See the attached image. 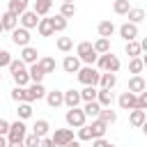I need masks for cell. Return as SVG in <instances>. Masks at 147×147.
Here are the masks:
<instances>
[{"instance_id": "6da1fadb", "label": "cell", "mask_w": 147, "mask_h": 147, "mask_svg": "<svg viewBox=\"0 0 147 147\" xmlns=\"http://www.w3.org/2000/svg\"><path fill=\"white\" fill-rule=\"evenodd\" d=\"M9 74H11V78H14V85H18V87H28L30 85V76H28V64H23L18 57L14 60L11 57V62H9Z\"/></svg>"}, {"instance_id": "7a4b0ae2", "label": "cell", "mask_w": 147, "mask_h": 147, "mask_svg": "<svg viewBox=\"0 0 147 147\" xmlns=\"http://www.w3.org/2000/svg\"><path fill=\"white\" fill-rule=\"evenodd\" d=\"M96 69L99 71H110V74H117L119 71V67H122V62H119V57L117 55H113L110 51L108 53H101L99 57H96Z\"/></svg>"}, {"instance_id": "3957f363", "label": "cell", "mask_w": 147, "mask_h": 147, "mask_svg": "<svg viewBox=\"0 0 147 147\" xmlns=\"http://www.w3.org/2000/svg\"><path fill=\"white\" fill-rule=\"evenodd\" d=\"M76 57H78L83 64H94L96 57H99V53L94 51L92 41H80V44L76 46Z\"/></svg>"}, {"instance_id": "277c9868", "label": "cell", "mask_w": 147, "mask_h": 147, "mask_svg": "<svg viewBox=\"0 0 147 147\" xmlns=\"http://www.w3.org/2000/svg\"><path fill=\"white\" fill-rule=\"evenodd\" d=\"M99 76H101V71H99L94 64H85V67H80V69L76 71V78H78L83 85H99Z\"/></svg>"}, {"instance_id": "5b68a950", "label": "cell", "mask_w": 147, "mask_h": 147, "mask_svg": "<svg viewBox=\"0 0 147 147\" xmlns=\"http://www.w3.org/2000/svg\"><path fill=\"white\" fill-rule=\"evenodd\" d=\"M28 133V126L23 119H16V122H9V131H7V142H23Z\"/></svg>"}, {"instance_id": "8992f818", "label": "cell", "mask_w": 147, "mask_h": 147, "mask_svg": "<svg viewBox=\"0 0 147 147\" xmlns=\"http://www.w3.org/2000/svg\"><path fill=\"white\" fill-rule=\"evenodd\" d=\"M64 122H67V126H69V129H78V126L87 124V117H85L83 108H78V106H76V108H69V110H67Z\"/></svg>"}, {"instance_id": "52a82bcc", "label": "cell", "mask_w": 147, "mask_h": 147, "mask_svg": "<svg viewBox=\"0 0 147 147\" xmlns=\"http://www.w3.org/2000/svg\"><path fill=\"white\" fill-rule=\"evenodd\" d=\"M30 41H32L30 30H25V28H21V25H16V28L11 30V44H14V46L23 48V46H28Z\"/></svg>"}, {"instance_id": "ba28073f", "label": "cell", "mask_w": 147, "mask_h": 147, "mask_svg": "<svg viewBox=\"0 0 147 147\" xmlns=\"http://www.w3.org/2000/svg\"><path fill=\"white\" fill-rule=\"evenodd\" d=\"M44 96H46L44 83H30V85L25 87V101H28V103H34V101H39V99H44Z\"/></svg>"}, {"instance_id": "9c48e42d", "label": "cell", "mask_w": 147, "mask_h": 147, "mask_svg": "<svg viewBox=\"0 0 147 147\" xmlns=\"http://www.w3.org/2000/svg\"><path fill=\"white\" fill-rule=\"evenodd\" d=\"M51 140H53L55 147H64L69 140H74V129H55Z\"/></svg>"}, {"instance_id": "30bf717a", "label": "cell", "mask_w": 147, "mask_h": 147, "mask_svg": "<svg viewBox=\"0 0 147 147\" xmlns=\"http://www.w3.org/2000/svg\"><path fill=\"white\" fill-rule=\"evenodd\" d=\"M39 18H41V16H37L32 9H25V11L18 16V25H21V28H25V30H34V28H37V23H39Z\"/></svg>"}, {"instance_id": "8fae6325", "label": "cell", "mask_w": 147, "mask_h": 147, "mask_svg": "<svg viewBox=\"0 0 147 147\" xmlns=\"http://www.w3.org/2000/svg\"><path fill=\"white\" fill-rule=\"evenodd\" d=\"M117 32H119V37H122L124 41H133V39H138V34H140L138 25H136V23H129V21H126V23H122Z\"/></svg>"}, {"instance_id": "7c38bea8", "label": "cell", "mask_w": 147, "mask_h": 147, "mask_svg": "<svg viewBox=\"0 0 147 147\" xmlns=\"http://www.w3.org/2000/svg\"><path fill=\"white\" fill-rule=\"evenodd\" d=\"M18 60H21L23 64H34V62L39 60V53H37V48H34L32 44H28V46H23V48H21Z\"/></svg>"}, {"instance_id": "4fadbf2b", "label": "cell", "mask_w": 147, "mask_h": 147, "mask_svg": "<svg viewBox=\"0 0 147 147\" xmlns=\"http://www.w3.org/2000/svg\"><path fill=\"white\" fill-rule=\"evenodd\" d=\"M145 122H147V113L145 110H140V108H131L129 110V124L131 126L140 129V126H145Z\"/></svg>"}, {"instance_id": "5bb4252c", "label": "cell", "mask_w": 147, "mask_h": 147, "mask_svg": "<svg viewBox=\"0 0 147 147\" xmlns=\"http://www.w3.org/2000/svg\"><path fill=\"white\" fill-rule=\"evenodd\" d=\"M145 90H147V80H145L140 74H133V76L129 78V92L140 94V92H145Z\"/></svg>"}, {"instance_id": "9a60e30c", "label": "cell", "mask_w": 147, "mask_h": 147, "mask_svg": "<svg viewBox=\"0 0 147 147\" xmlns=\"http://www.w3.org/2000/svg\"><path fill=\"white\" fill-rule=\"evenodd\" d=\"M37 32H39L41 37H53V34H55V30H53V18L41 16L39 23H37Z\"/></svg>"}, {"instance_id": "2e32d148", "label": "cell", "mask_w": 147, "mask_h": 147, "mask_svg": "<svg viewBox=\"0 0 147 147\" xmlns=\"http://www.w3.org/2000/svg\"><path fill=\"white\" fill-rule=\"evenodd\" d=\"M46 103L51 106V108H60V106H64V96H62V92L60 90H46Z\"/></svg>"}, {"instance_id": "e0dca14e", "label": "cell", "mask_w": 147, "mask_h": 147, "mask_svg": "<svg viewBox=\"0 0 147 147\" xmlns=\"http://www.w3.org/2000/svg\"><path fill=\"white\" fill-rule=\"evenodd\" d=\"M62 96H64V106L67 108H76V106H80L83 103V99H80V92L78 90H67V92H62Z\"/></svg>"}, {"instance_id": "ac0fdd59", "label": "cell", "mask_w": 147, "mask_h": 147, "mask_svg": "<svg viewBox=\"0 0 147 147\" xmlns=\"http://www.w3.org/2000/svg\"><path fill=\"white\" fill-rule=\"evenodd\" d=\"M136 101H138V96L133 94V92H122L119 94V99H117V103H119V108L122 110H131V108H136Z\"/></svg>"}, {"instance_id": "d6986e66", "label": "cell", "mask_w": 147, "mask_h": 147, "mask_svg": "<svg viewBox=\"0 0 147 147\" xmlns=\"http://www.w3.org/2000/svg\"><path fill=\"white\" fill-rule=\"evenodd\" d=\"M87 126H90V131H92V138H103L106 131H108V124H106L103 119H99V117H94Z\"/></svg>"}, {"instance_id": "ffe728a7", "label": "cell", "mask_w": 147, "mask_h": 147, "mask_svg": "<svg viewBox=\"0 0 147 147\" xmlns=\"http://www.w3.org/2000/svg\"><path fill=\"white\" fill-rule=\"evenodd\" d=\"M115 85H117V74L101 71V76H99V87H103V90H113Z\"/></svg>"}, {"instance_id": "44dd1931", "label": "cell", "mask_w": 147, "mask_h": 147, "mask_svg": "<svg viewBox=\"0 0 147 147\" xmlns=\"http://www.w3.org/2000/svg\"><path fill=\"white\" fill-rule=\"evenodd\" d=\"M51 9H53V0H34L32 2V11L37 16H48Z\"/></svg>"}, {"instance_id": "7402d4cb", "label": "cell", "mask_w": 147, "mask_h": 147, "mask_svg": "<svg viewBox=\"0 0 147 147\" xmlns=\"http://www.w3.org/2000/svg\"><path fill=\"white\" fill-rule=\"evenodd\" d=\"M0 23H2V30H9L11 32L18 25V16L11 14V11H5V14H0Z\"/></svg>"}, {"instance_id": "603a6c76", "label": "cell", "mask_w": 147, "mask_h": 147, "mask_svg": "<svg viewBox=\"0 0 147 147\" xmlns=\"http://www.w3.org/2000/svg\"><path fill=\"white\" fill-rule=\"evenodd\" d=\"M62 69H64V74H76V71L80 69V60H78L76 55H67V57L62 60Z\"/></svg>"}, {"instance_id": "cb8c5ba5", "label": "cell", "mask_w": 147, "mask_h": 147, "mask_svg": "<svg viewBox=\"0 0 147 147\" xmlns=\"http://www.w3.org/2000/svg\"><path fill=\"white\" fill-rule=\"evenodd\" d=\"M96 101H99V106H101V108H108V106H113L115 96H113V92H110V90L99 87V90H96Z\"/></svg>"}, {"instance_id": "d4e9b609", "label": "cell", "mask_w": 147, "mask_h": 147, "mask_svg": "<svg viewBox=\"0 0 147 147\" xmlns=\"http://www.w3.org/2000/svg\"><path fill=\"white\" fill-rule=\"evenodd\" d=\"M96 32H99V37H106V39H110V37L115 34V23H113V21H99V25H96Z\"/></svg>"}, {"instance_id": "484cf974", "label": "cell", "mask_w": 147, "mask_h": 147, "mask_svg": "<svg viewBox=\"0 0 147 147\" xmlns=\"http://www.w3.org/2000/svg\"><path fill=\"white\" fill-rule=\"evenodd\" d=\"M28 76H30V83H41L46 74L39 67V62H34V64H28Z\"/></svg>"}, {"instance_id": "4316f807", "label": "cell", "mask_w": 147, "mask_h": 147, "mask_svg": "<svg viewBox=\"0 0 147 147\" xmlns=\"http://www.w3.org/2000/svg\"><path fill=\"white\" fill-rule=\"evenodd\" d=\"M37 62H39V67L44 69V74H53V71L57 69V62H55V57H51V55H41Z\"/></svg>"}, {"instance_id": "83f0119b", "label": "cell", "mask_w": 147, "mask_h": 147, "mask_svg": "<svg viewBox=\"0 0 147 147\" xmlns=\"http://www.w3.org/2000/svg\"><path fill=\"white\" fill-rule=\"evenodd\" d=\"M83 103H85V106H83V113H85V117H87V119L99 117V110H101L99 101H83Z\"/></svg>"}, {"instance_id": "f1b7e54d", "label": "cell", "mask_w": 147, "mask_h": 147, "mask_svg": "<svg viewBox=\"0 0 147 147\" xmlns=\"http://www.w3.org/2000/svg\"><path fill=\"white\" fill-rule=\"evenodd\" d=\"M28 5H30V0H9V5H7V11H11V14L21 16V14L28 9Z\"/></svg>"}, {"instance_id": "f546056e", "label": "cell", "mask_w": 147, "mask_h": 147, "mask_svg": "<svg viewBox=\"0 0 147 147\" xmlns=\"http://www.w3.org/2000/svg\"><path fill=\"white\" fill-rule=\"evenodd\" d=\"M126 16H129V23H142L145 21V9L142 7H131L129 11H126Z\"/></svg>"}, {"instance_id": "4dcf8cb0", "label": "cell", "mask_w": 147, "mask_h": 147, "mask_svg": "<svg viewBox=\"0 0 147 147\" xmlns=\"http://www.w3.org/2000/svg\"><path fill=\"white\" fill-rule=\"evenodd\" d=\"M142 69H145V57L140 55V57H129V74L133 76V74H142Z\"/></svg>"}, {"instance_id": "1f68e13d", "label": "cell", "mask_w": 147, "mask_h": 147, "mask_svg": "<svg viewBox=\"0 0 147 147\" xmlns=\"http://www.w3.org/2000/svg\"><path fill=\"white\" fill-rule=\"evenodd\" d=\"M48 131H51L48 119H37V122H34V126H32V133H34V136H39V138L48 136Z\"/></svg>"}, {"instance_id": "d6a6232c", "label": "cell", "mask_w": 147, "mask_h": 147, "mask_svg": "<svg viewBox=\"0 0 147 147\" xmlns=\"http://www.w3.org/2000/svg\"><path fill=\"white\" fill-rule=\"evenodd\" d=\"M96 85H83V90H78L80 92V99L83 101H96Z\"/></svg>"}, {"instance_id": "836d02e7", "label": "cell", "mask_w": 147, "mask_h": 147, "mask_svg": "<svg viewBox=\"0 0 147 147\" xmlns=\"http://www.w3.org/2000/svg\"><path fill=\"white\" fill-rule=\"evenodd\" d=\"M16 115H18V119H30L32 117V103H28V101H21L18 103V108H16Z\"/></svg>"}, {"instance_id": "e575fe53", "label": "cell", "mask_w": 147, "mask_h": 147, "mask_svg": "<svg viewBox=\"0 0 147 147\" xmlns=\"http://www.w3.org/2000/svg\"><path fill=\"white\" fill-rule=\"evenodd\" d=\"M99 119H103V122L110 126V124H115V122H117V113H115L110 106H108V108H101V110H99Z\"/></svg>"}, {"instance_id": "d590c367", "label": "cell", "mask_w": 147, "mask_h": 147, "mask_svg": "<svg viewBox=\"0 0 147 147\" xmlns=\"http://www.w3.org/2000/svg\"><path fill=\"white\" fill-rule=\"evenodd\" d=\"M126 55H129V57H140V55H142V48H140V41H138V39L126 41Z\"/></svg>"}, {"instance_id": "8d00e7d4", "label": "cell", "mask_w": 147, "mask_h": 147, "mask_svg": "<svg viewBox=\"0 0 147 147\" xmlns=\"http://www.w3.org/2000/svg\"><path fill=\"white\" fill-rule=\"evenodd\" d=\"M129 9H131V2H129V0H115V2H113V11H115L117 16H126Z\"/></svg>"}, {"instance_id": "74e56055", "label": "cell", "mask_w": 147, "mask_h": 147, "mask_svg": "<svg viewBox=\"0 0 147 147\" xmlns=\"http://www.w3.org/2000/svg\"><path fill=\"white\" fill-rule=\"evenodd\" d=\"M55 46H57V51H62V53H69V51L74 48V39H71V37H57Z\"/></svg>"}, {"instance_id": "f35d334b", "label": "cell", "mask_w": 147, "mask_h": 147, "mask_svg": "<svg viewBox=\"0 0 147 147\" xmlns=\"http://www.w3.org/2000/svg\"><path fill=\"white\" fill-rule=\"evenodd\" d=\"M57 14L64 16V18H71V16H76V5H74V2H62Z\"/></svg>"}, {"instance_id": "ab89813d", "label": "cell", "mask_w": 147, "mask_h": 147, "mask_svg": "<svg viewBox=\"0 0 147 147\" xmlns=\"http://www.w3.org/2000/svg\"><path fill=\"white\" fill-rule=\"evenodd\" d=\"M92 46H94V51H96L99 55H101V53H108V51H110V39H106V37H99V39H96Z\"/></svg>"}, {"instance_id": "60d3db41", "label": "cell", "mask_w": 147, "mask_h": 147, "mask_svg": "<svg viewBox=\"0 0 147 147\" xmlns=\"http://www.w3.org/2000/svg\"><path fill=\"white\" fill-rule=\"evenodd\" d=\"M67 23H69V18H64V16H60V14L53 16V30H55V32H64V30H67Z\"/></svg>"}, {"instance_id": "b9f144b4", "label": "cell", "mask_w": 147, "mask_h": 147, "mask_svg": "<svg viewBox=\"0 0 147 147\" xmlns=\"http://www.w3.org/2000/svg\"><path fill=\"white\" fill-rule=\"evenodd\" d=\"M11 101H16V103H21V101H25V87H18V85H14L11 87Z\"/></svg>"}, {"instance_id": "7bdbcfd3", "label": "cell", "mask_w": 147, "mask_h": 147, "mask_svg": "<svg viewBox=\"0 0 147 147\" xmlns=\"http://www.w3.org/2000/svg\"><path fill=\"white\" fill-rule=\"evenodd\" d=\"M76 140H80V142H85V140H92V131H90V126H87V124H83V126H78V133H76Z\"/></svg>"}, {"instance_id": "ee69618b", "label": "cell", "mask_w": 147, "mask_h": 147, "mask_svg": "<svg viewBox=\"0 0 147 147\" xmlns=\"http://www.w3.org/2000/svg\"><path fill=\"white\" fill-rule=\"evenodd\" d=\"M23 145H25V147H39V136H34V133H25Z\"/></svg>"}, {"instance_id": "f6af8a7d", "label": "cell", "mask_w": 147, "mask_h": 147, "mask_svg": "<svg viewBox=\"0 0 147 147\" xmlns=\"http://www.w3.org/2000/svg\"><path fill=\"white\" fill-rule=\"evenodd\" d=\"M9 62H11V53L5 51V48H0V71H2L5 67H9Z\"/></svg>"}, {"instance_id": "bcb514c9", "label": "cell", "mask_w": 147, "mask_h": 147, "mask_svg": "<svg viewBox=\"0 0 147 147\" xmlns=\"http://www.w3.org/2000/svg\"><path fill=\"white\" fill-rule=\"evenodd\" d=\"M92 147H110V142L106 138H92Z\"/></svg>"}, {"instance_id": "7dc6e473", "label": "cell", "mask_w": 147, "mask_h": 147, "mask_svg": "<svg viewBox=\"0 0 147 147\" xmlns=\"http://www.w3.org/2000/svg\"><path fill=\"white\" fill-rule=\"evenodd\" d=\"M39 147H55V145H53V140L48 136H44V138H39Z\"/></svg>"}, {"instance_id": "c3c4849f", "label": "cell", "mask_w": 147, "mask_h": 147, "mask_svg": "<svg viewBox=\"0 0 147 147\" xmlns=\"http://www.w3.org/2000/svg\"><path fill=\"white\" fill-rule=\"evenodd\" d=\"M7 131H9V122L0 119V136H7Z\"/></svg>"}, {"instance_id": "681fc988", "label": "cell", "mask_w": 147, "mask_h": 147, "mask_svg": "<svg viewBox=\"0 0 147 147\" xmlns=\"http://www.w3.org/2000/svg\"><path fill=\"white\" fill-rule=\"evenodd\" d=\"M64 147H80V140H69Z\"/></svg>"}, {"instance_id": "f907efd6", "label": "cell", "mask_w": 147, "mask_h": 147, "mask_svg": "<svg viewBox=\"0 0 147 147\" xmlns=\"http://www.w3.org/2000/svg\"><path fill=\"white\" fill-rule=\"evenodd\" d=\"M0 147H7V136H0Z\"/></svg>"}, {"instance_id": "816d5d0a", "label": "cell", "mask_w": 147, "mask_h": 147, "mask_svg": "<svg viewBox=\"0 0 147 147\" xmlns=\"http://www.w3.org/2000/svg\"><path fill=\"white\" fill-rule=\"evenodd\" d=\"M7 147H25L23 142H7Z\"/></svg>"}, {"instance_id": "f5cc1de1", "label": "cell", "mask_w": 147, "mask_h": 147, "mask_svg": "<svg viewBox=\"0 0 147 147\" xmlns=\"http://www.w3.org/2000/svg\"><path fill=\"white\" fill-rule=\"evenodd\" d=\"M2 32H5V30H2V23H0V34H2Z\"/></svg>"}, {"instance_id": "db71d44e", "label": "cell", "mask_w": 147, "mask_h": 147, "mask_svg": "<svg viewBox=\"0 0 147 147\" xmlns=\"http://www.w3.org/2000/svg\"><path fill=\"white\" fill-rule=\"evenodd\" d=\"M60 2H74V0H60Z\"/></svg>"}, {"instance_id": "11a10c76", "label": "cell", "mask_w": 147, "mask_h": 147, "mask_svg": "<svg viewBox=\"0 0 147 147\" xmlns=\"http://www.w3.org/2000/svg\"><path fill=\"white\" fill-rule=\"evenodd\" d=\"M0 83H2V74H0Z\"/></svg>"}, {"instance_id": "9f6ffc18", "label": "cell", "mask_w": 147, "mask_h": 147, "mask_svg": "<svg viewBox=\"0 0 147 147\" xmlns=\"http://www.w3.org/2000/svg\"><path fill=\"white\" fill-rule=\"evenodd\" d=\"M110 147H115V145H110Z\"/></svg>"}]
</instances>
